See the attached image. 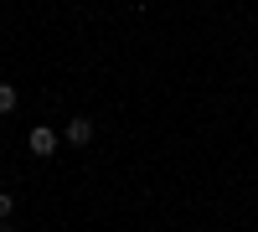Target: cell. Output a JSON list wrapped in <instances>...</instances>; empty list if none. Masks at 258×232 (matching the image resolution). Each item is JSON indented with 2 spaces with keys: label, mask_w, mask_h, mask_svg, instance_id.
<instances>
[{
  "label": "cell",
  "mask_w": 258,
  "mask_h": 232,
  "mask_svg": "<svg viewBox=\"0 0 258 232\" xmlns=\"http://www.w3.org/2000/svg\"><path fill=\"white\" fill-rule=\"evenodd\" d=\"M57 129H47V124H41V129H31V155H41V160H47V155H57Z\"/></svg>",
  "instance_id": "cell-1"
},
{
  "label": "cell",
  "mask_w": 258,
  "mask_h": 232,
  "mask_svg": "<svg viewBox=\"0 0 258 232\" xmlns=\"http://www.w3.org/2000/svg\"><path fill=\"white\" fill-rule=\"evenodd\" d=\"M62 139H68V144H78V150H83V144H88L93 139V119H68V129H62Z\"/></svg>",
  "instance_id": "cell-2"
},
{
  "label": "cell",
  "mask_w": 258,
  "mask_h": 232,
  "mask_svg": "<svg viewBox=\"0 0 258 232\" xmlns=\"http://www.w3.org/2000/svg\"><path fill=\"white\" fill-rule=\"evenodd\" d=\"M16 103H21V93L11 88V83H0V114H16Z\"/></svg>",
  "instance_id": "cell-3"
},
{
  "label": "cell",
  "mask_w": 258,
  "mask_h": 232,
  "mask_svg": "<svg viewBox=\"0 0 258 232\" xmlns=\"http://www.w3.org/2000/svg\"><path fill=\"white\" fill-rule=\"evenodd\" d=\"M11 212H16V196H11V191H0V222H11Z\"/></svg>",
  "instance_id": "cell-4"
},
{
  "label": "cell",
  "mask_w": 258,
  "mask_h": 232,
  "mask_svg": "<svg viewBox=\"0 0 258 232\" xmlns=\"http://www.w3.org/2000/svg\"><path fill=\"white\" fill-rule=\"evenodd\" d=\"M0 232H11V222H0Z\"/></svg>",
  "instance_id": "cell-5"
}]
</instances>
